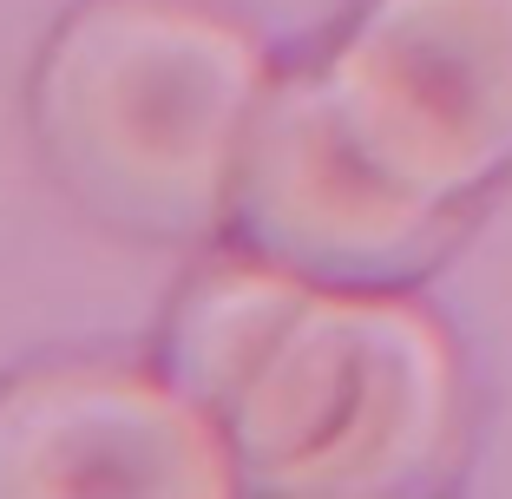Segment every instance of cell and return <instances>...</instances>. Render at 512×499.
Returning a JSON list of instances; mask_svg holds the SVG:
<instances>
[{"instance_id":"cell-1","label":"cell","mask_w":512,"mask_h":499,"mask_svg":"<svg viewBox=\"0 0 512 499\" xmlns=\"http://www.w3.org/2000/svg\"><path fill=\"white\" fill-rule=\"evenodd\" d=\"M263 92V53L230 20L184 0H92L33 73V132L99 224L197 243L237 204Z\"/></svg>"},{"instance_id":"cell-6","label":"cell","mask_w":512,"mask_h":499,"mask_svg":"<svg viewBox=\"0 0 512 499\" xmlns=\"http://www.w3.org/2000/svg\"><path fill=\"white\" fill-rule=\"evenodd\" d=\"M309 296H316V283L270 257L204 270L184 289V303L171 309L165 381L224 427L237 414L243 388L256 381V368L270 362V348L283 342V329L296 322V309Z\"/></svg>"},{"instance_id":"cell-5","label":"cell","mask_w":512,"mask_h":499,"mask_svg":"<svg viewBox=\"0 0 512 499\" xmlns=\"http://www.w3.org/2000/svg\"><path fill=\"white\" fill-rule=\"evenodd\" d=\"M230 434L171 381L33 368L0 388V499H230Z\"/></svg>"},{"instance_id":"cell-2","label":"cell","mask_w":512,"mask_h":499,"mask_svg":"<svg viewBox=\"0 0 512 499\" xmlns=\"http://www.w3.org/2000/svg\"><path fill=\"white\" fill-rule=\"evenodd\" d=\"M447 329L407 296L316 289L224 421L243 493L375 499L427 480L453 440Z\"/></svg>"},{"instance_id":"cell-3","label":"cell","mask_w":512,"mask_h":499,"mask_svg":"<svg viewBox=\"0 0 512 499\" xmlns=\"http://www.w3.org/2000/svg\"><path fill=\"white\" fill-rule=\"evenodd\" d=\"M322 86L368 165L447 204L512 165V0H375Z\"/></svg>"},{"instance_id":"cell-4","label":"cell","mask_w":512,"mask_h":499,"mask_svg":"<svg viewBox=\"0 0 512 499\" xmlns=\"http://www.w3.org/2000/svg\"><path fill=\"white\" fill-rule=\"evenodd\" d=\"M256 257L316 289H381L414 276L447 243V204L394 184L335 119L322 73L276 79L243 138L237 204Z\"/></svg>"}]
</instances>
